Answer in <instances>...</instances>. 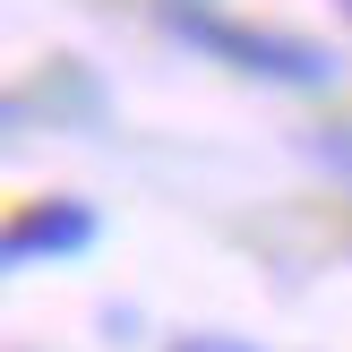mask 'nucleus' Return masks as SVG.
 Returning <instances> with one entry per match:
<instances>
[{
    "mask_svg": "<svg viewBox=\"0 0 352 352\" xmlns=\"http://www.w3.org/2000/svg\"><path fill=\"white\" fill-rule=\"evenodd\" d=\"M34 241H43V250H78V241H86V215H69V206H60V215H34L17 250H34Z\"/></svg>",
    "mask_w": 352,
    "mask_h": 352,
    "instance_id": "1",
    "label": "nucleus"
}]
</instances>
